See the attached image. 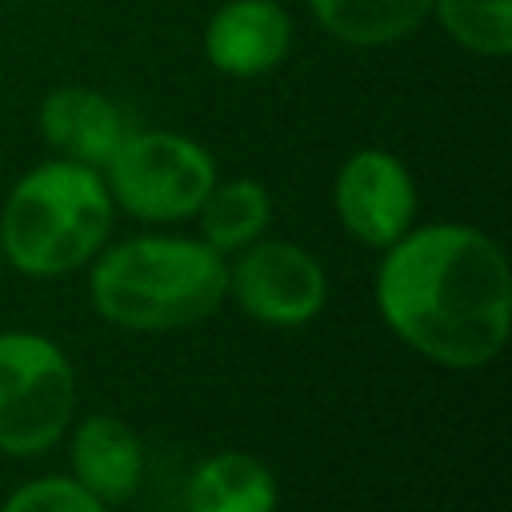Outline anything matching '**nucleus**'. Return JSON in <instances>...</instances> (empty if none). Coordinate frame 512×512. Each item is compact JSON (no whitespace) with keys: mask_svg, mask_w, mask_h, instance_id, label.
<instances>
[{"mask_svg":"<svg viewBox=\"0 0 512 512\" xmlns=\"http://www.w3.org/2000/svg\"><path fill=\"white\" fill-rule=\"evenodd\" d=\"M112 208L100 168L76 160L36 164L4 200L0 252L28 276L72 272L108 240Z\"/></svg>","mask_w":512,"mask_h":512,"instance_id":"7ed1b4c3","label":"nucleus"},{"mask_svg":"<svg viewBox=\"0 0 512 512\" xmlns=\"http://www.w3.org/2000/svg\"><path fill=\"white\" fill-rule=\"evenodd\" d=\"M384 324L444 368L496 360L512 324V276L500 244L468 224L408 228L376 268Z\"/></svg>","mask_w":512,"mask_h":512,"instance_id":"f257e3e1","label":"nucleus"},{"mask_svg":"<svg viewBox=\"0 0 512 512\" xmlns=\"http://www.w3.org/2000/svg\"><path fill=\"white\" fill-rule=\"evenodd\" d=\"M292 16L280 0H224L204 24V56L216 72L252 80L284 64Z\"/></svg>","mask_w":512,"mask_h":512,"instance_id":"6e6552de","label":"nucleus"},{"mask_svg":"<svg viewBox=\"0 0 512 512\" xmlns=\"http://www.w3.org/2000/svg\"><path fill=\"white\" fill-rule=\"evenodd\" d=\"M336 216L368 248L396 244L416 216V184L412 172L384 148L352 152L336 172Z\"/></svg>","mask_w":512,"mask_h":512,"instance_id":"0eeeda50","label":"nucleus"},{"mask_svg":"<svg viewBox=\"0 0 512 512\" xmlns=\"http://www.w3.org/2000/svg\"><path fill=\"white\" fill-rule=\"evenodd\" d=\"M228 288L252 320L292 328L320 312L328 280L308 248L288 240H252L228 272Z\"/></svg>","mask_w":512,"mask_h":512,"instance_id":"423d86ee","label":"nucleus"},{"mask_svg":"<svg viewBox=\"0 0 512 512\" xmlns=\"http://www.w3.org/2000/svg\"><path fill=\"white\" fill-rule=\"evenodd\" d=\"M72 472L76 484L88 488L100 504L128 500L144 476V452L136 432L108 412L88 416L72 436Z\"/></svg>","mask_w":512,"mask_h":512,"instance_id":"9d476101","label":"nucleus"},{"mask_svg":"<svg viewBox=\"0 0 512 512\" xmlns=\"http://www.w3.org/2000/svg\"><path fill=\"white\" fill-rule=\"evenodd\" d=\"M36 124L60 160H76L88 168H104L112 160V152L124 144V136L132 132L124 108L112 96L84 88V84L52 88L40 100Z\"/></svg>","mask_w":512,"mask_h":512,"instance_id":"1a4fd4ad","label":"nucleus"},{"mask_svg":"<svg viewBox=\"0 0 512 512\" xmlns=\"http://www.w3.org/2000/svg\"><path fill=\"white\" fill-rule=\"evenodd\" d=\"M76 404L68 356L36 332L0 336V448L8 456L48 452Z\"/></svg>","mask_w":512,"mask_h":512,"instance_id":"39448f33","label":"nucleus"},{"mask_svg":"<svg viewBox=\"0 0 512 512\" xmlns=\"http://www.w3.org/2000/svg\"><path fill=\"white\" fill-rule=\"evenodd\" d=\"M312 20L352 48H384L404 36H412L428 12L432 0H304Z\"/></svg>","mask_w":512,"mask_h":512,"instance_id":"9b49d317","label":"nucleus"},{"mask_svg":"<svg viewBox=\"0 0 512 512\" xmlns=\"http://www.w3.org/2000/svg\"><path fill=\"white\" fill-rule=\"evenodd\" d=\"M228 264L204 240L136 236L108 248L92 268L96 312L132 332H168L220 308Z\"/></svg>","mask_w":512,"mask_h":512,"instance_id":"f03ea898","label":"nucleus"},{"mask_svg":"<svg viewBox=\"0 0 512 512\" xmlns=\"http://www.w3.org/2000/svg\"><path fill=\"white\" fill-rule=\"evenodd\" d=\"M112 204L136 220H188L216 184V164L192 136L148 128L128 132L104 164Z\"/></svg>","mask_w":512,"mask_h":512,"instance_id":"20e7f679","label":"nucleus"},{"mask_svg":"<svg viewBox=\"0 0 512 512\" xmlns=\"http://www.w3.org/2000/svg\"><path fill=\"white\" fill-rule=\"evenodd\" d=\"M188 512H276V480L248 452H216L188 480Z\"/></svg>","mask_w":512,"mask_h":512,"instance_id":"f8f14e48","label":"nucleus"},{"mask_svg":"<svg viewBox=\"0 0 512 512\" xmlns=\"http://www.w3.org/2000/svg\"><path fill=\"white\" fill-rule=\"evenodd\" d=\"M428 16L472 56L504 60L512 52V0H432Z\"/></svg>","mask_w":512,"mask_h":512,"instance_id":"4468645a","label":"nucleus"},{"mask_svg":"<svg viewBox=\"0 0 512 512\" xmlns=\"http://www.w3.org/2000/svg\"><path fill=\"white\" fill-rule=\"evenodd\" d=\"M0 512H104V504L64 476H40L24 488H16Z\"/></svg>","mask_w":512,"mask_h":512,"instance_id":"2eb2a0df","label":"nucleus"},{"mask_svg":"<svg viewBox=\"0 0 512 512\" xmlns=\"http://www.w3.org/2000/svg\"><path fill=\"white\" fill-rule=\"evenodd\" d=\"M200 216V232L204 244H212L216 252H236L248 248L272 220V200L264 192V184L236 176V180H216L204 196V204L196 208Z\"/></svg>","mask_w":512,"mask_h":512,"instance_id":"ddd939ff","label":"nucleus"}]
</instances>
